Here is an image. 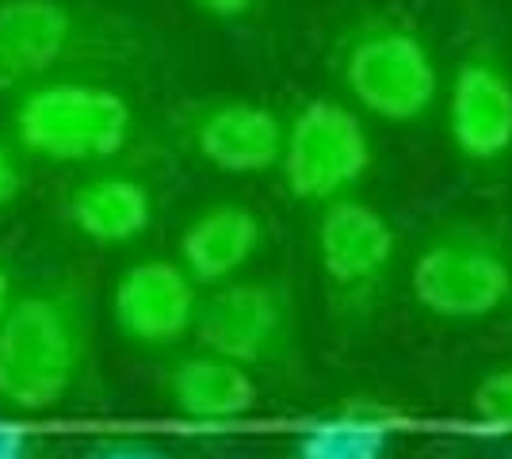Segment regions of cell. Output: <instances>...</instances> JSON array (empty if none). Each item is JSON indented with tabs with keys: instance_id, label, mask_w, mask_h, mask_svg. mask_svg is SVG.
Segmentation results:
<instances>
[{
	"instance_id": "6da1fadb",
	"label": "cell",
	"mask_w": 512,
	"mask_h": 459,
	"mask_svg": "<svg viewBox=\"0 0 512 459\" xmlns=\"http://www.w3.org/2000/svg\"><path fill=\"white\" fill-rule=\"evenodd\" d=\"M92 364V299L81 276L20 287L0 314V410L12 417L65 406Z\"/></svg>"
},
{
	"instance_id": "7a4b0ae2",
	"label": "cell",
	"mask_w": 512,
	"mask_h": 459,
	"mask_svg": "<svg viewBox=\"0 0 512 459\" xmlns=\"http://www.w3.org/2000/svg\"><path fill=\"white\" fill-rule=\"evenodd\" d=\"M150 54V31L127 12L88 0H0V96L134 69Z\"/></svg>"
},
{
	"instance_id": "3957f363",
	"label": "cell",
	"mask_w": 512,
	"mask_h": 459,
	"mask_svg": "<svg viewBox=\"0 0 512 459\" xmlns=\"http://www.w3.org/2000/svg\"><path fill=\"white\" fill-rule=\"evenodd\" d=\"M329 69L344 104L386 127L428 119L444 92L440 58L421 23L390 8H371L344 23L329 46Z\"/></svg>"
},
{
	"instance_id": "277c9868",
	"label": "cell",
	"mask_w": 512,
	"mask_h": 459,
	"mask_svg": "<svg viewBox=\"0 0 512 459\" xmlns=\"http://www.w3.org/2000/svg\"><path fill=\"white\" fill-rule=\"evenodd\" d=\"M8 138L31 161L104 169L142 150L146 127L138 104L107 77H58L16 96Z\"/></svg>"
},
{
	"instance_id": "5b68a950",
	"label": "cell",
	"mask_w": 512,
	"mask_h": 459,
	"mask_svg": "<svg viewBox=\"0 0 512 459\" xmlns=\"http://www.w3.org/2000/svg\"><path fill=\"white\" fill-rule=\"evenodd\" d=\"M409 299L444 326H482L512 303V245L482 222H448L409 261Z\"/></svg>"
},
{
	"instance_id": "8992f818",
	"label": "cell",
	"mask_w": 512,
	"mask_h": 459,
	"mask_svg": "<svg viewBox=\"0 0 512 459\" xmlns=\"http://www.w3.org/2000/svg\"><path fill=\"white\" fill-rule=\"evenodd\" d=\"M192 341L253 375L291 372L302 360L295 287L283 276H237L199 295Z\"/></svg>"
},
{
	"instance_id": "52a82bcc",
	"label": "cell",
	"mask_w": 512,
	"mask_h": 459,
	"mask_svg": "<svg viewBox=\"0 0 512 459\" xmlns=\"http://www.w3.org/2000/svg\"><path fill=\"white\" fill-rule=\"evenodd\" d=\"M314 261L337 326H367L398 264V230L375 203L341 196L318 207Z\"/></svg>"
},
{
	"instance_id": "ba28073f",
	"label": "cell",
	"mask_w": 512,
	"mask_h": 459,
	"mask_svg": "<svg viewBox=\"0 0 512 459\" xmlns=\"http://www.w3.org/2000/svg\"><path fill=\"white\" fill-rule=\"evenodd\" d=\"M375 165V146L360 111L344 100L310 96L283 119L276 173L283 192L302 207H325L352 196Z\"/></svg>"
},
{
	"instance_id": "9c48e42d",
	"label": "cell",
	"mask_w": 512,
	"mask_h": 459,
	"mask_svg": "<svg viewBox=\"0 0 512 459\" xmlns=\"http://www.w3.org/2000/svg\"><path fill=\"white\" fill-rule=\"evenodd\" d=\"M444 131L455 161L474 173L512 157V62L493 39H474L444 81Z\"/></svg>"
},
{
	"instance_id": "30bf717a",
	"label": "cell",
	"mask_w": 512,
	"mask_h": 459,
	"mask_svg": "<svg viewBox=\"0 0 512 459\" xmlns=\"http://www.w3.org/2000/svg\"><path fill=\"white\" fill-rule=\"evenodd\" d=\"M169 134L214 173L268 176L283 150V115L253 96H192L172 108Z\"/></svg>"
},
{
	"instance_id": "8fae6325",
	"label": "cell",
	"mask_w": 512,
	"mask_h": 459,
	"mask_svg": "<svg viewBox=\"0 0 512 459\" xmlns=\"http://www.w3.org/2000/svg\"><path fill=\"white\" fill-rule=\"evenodd\" d=\"M199 295L203 287L176 257H138L111 280L107 318L130 349L169 356L192 341Z\"/></svg>"
},
{
	"instance_id": "7c38bea8",
	"label": "cell",
	"mask_w": 512,
	"mask_h": 459,
	"mask_svg": "<svg viewBox=\"0 0 512 459\" xmlns=\"http://www.w3.org/2000/svg\"><path fill=\"white\" fill-rule=\"evenodd\" d=\"M157 391L169 414L192 433H226L241 425L260 402L249 368L211 349H176L157 372Z\"/></svg>"
},
{
	"instance_id": "4fadbf2b",
	"label": "cell",
	"mask_w": 512,
	"mask_h": 459,
	"mask_svg": "<svg viewBox=\"0 0 512 459\" xmlns=\"http://www.w3.org/2000/svg\"><path fill=\"white\" fill-rule=\"evenodd\" d=\"M62 222L96 249H127L157 222V192L146 176L123 165L92 169L62 192Z\"/></svg>"
},
{
	"instance_id": "5bb4252c",
	"label": "cell",
	"mask_w": 512,
	"mask_h": 459,
	"mask_svg": "<svg viewBox=\"0 0 512 459\" xmlns=\"http://www.w3.org/2000/svg\"><path fill=\"white\" fill-rule=\"evenodd\" d=\"M268 245L264 215L241 199H214L184 222L176 238V264L195 284L218 287L245 276Z\"/></svg>"
},
{
	"instance_id": "9a60e30c",
	"label": "cell",
	"mask_w": 512,
	"mask_h": 459,
	"mask_svg": "<svg viewBox=\"0 0 512 459\" xmlns=\"http://www.w3.org/2000/svg\"><path fill=\"white\" fill-rule=\"evenodd\" d=\"M409 425L406 410L356 398L302 425L291 440V459H386Z\"/></svg>"
},
{
	"instance_id": "2e32d148",
	"label": "cell",
	"mask_w": 512,
	"mask_h": 459,
	"mask_svg": "<svg viewBox=\"0 0 512 459\" xmlns=\"http://www.w3.org/2000/svg\"><path fill=\"white\" fill-rule=\"evenodd\" d=\"M470 429L482 437H512V368H493L474 383Z\"/></svg>"
},
{
	"instance_id": "e0dca14e",
	"label": "cell",
	"mask_w": 512,
	"mask_h": 459,
	"mask_svg": "<svg viewBox=\"0 0 512 459\" xmlns=\"http://www.w3.org/2000/svg\"><path fill=\"white\" fill-rule=\"evenodd\" d=\"M27 192V157L12 138H0V215L12 211Z\"/></svg>"
},
{
	"instance_id": "ac0fdd59",
	"label": "cell",
	"mask_w": 512,
	"mask_h": 459,
	"mask_svg": "<svg viewBox=\"0 0 512 459\" xmlns=\"http://www.w3.org/2000/svg\"><path fill=\"white\" fill-rule=\"evenodd\" d=\"M0 459H43V440L20 417H0Z\"/></svg>"
},
{
	"instance_id": "d6986e66",
	"label": "cell",
	"mask_w": 512,
	"mask_h": 459,
	"mask_svg": "<svg viewBox=\"0 0 512 459\" xmlns=\"http://www.w3.org/2000/svg\"><path fill=\"white\" fill-rule=\"evenodd\" d=\"M188 4L214 23H245L264 8V0H188Z\"/></svg>"
},
{
	"instance_id": "ffe728a7",
	"label": "cell",
	"mask_w": 512,
	"mask_h": 459,
	"mask_svg": "<svg viewBox=\"0 0 512 459\" xmlns=\"http://www.w3.org/2000/svg\"><path fill=\"white\" fill-rule=\"evenodd\" d=\"M85 459H172L169 452L153 448L146 440H100L96 448H88Z\"/></svg>"
},
{
	"instance_id": "44dd1931",
	"label": "cell",
	"mask_w": 512,
	"mask_h": 459,
	"mask_svg": "<svg viewBox=\"0 0 512 459\" xmlns=\"http://www.w3.org/2000/svg\"><path fill=\"white\" fill-rule=\"evenodd\" d=\"M20 291V284H16V272H12V264H8V257L0 253V314H4V306L12 303V295Z\"/></svg>"
}]
</instances>
